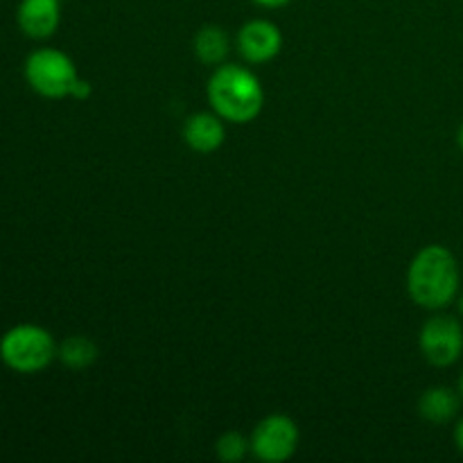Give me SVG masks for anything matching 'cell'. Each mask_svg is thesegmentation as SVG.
<instances>
[{"mask_svg": "<svg viewBox=\"0 0 463 463\" xmlns=\"http://www.w3.org/2000/svg\"><path fill=\"white\" fill-rule=\"evenodd\" d=\"M193 48L194 57H197L203 66H222L231 52V36L224 27L203 25L202 30L194 34Z\"/></svg>", "mask_w": 463, "mask_h": 463, "instance_id": "8fae6325", "label": "cell"}, {"mask_svg": "<svg viewBox=\"0 0 463 463\" xmlns=\"http://www.w3.org/2000/svg\"><path fill=\"white\" fill-rule=\"evenodd\" d=\"M459 312L463 315V294L459 297Z\"/></svg>", "mask_w": 463, "mask_h": 463, "instance_id": "d6986e66", "label": "cell"}, {"mask_svg": "<svg viewBox=\"0 0 463 463\" xmlns=\"http://www.w3.org/2000/svg\"><path fill=\"white\" fill-rule=\"evenodd\" d=\"M23 72H25L30 89L48 99L68 98L75 89L77 80H80L75 61L57 48L34 50L25 59Z\"/></svg>", "mask_w": 463, "mask_h": 463, "instance_id": "277c9868", "label": "cell"}, {"mask_svg": "<svg viewBox=\"0 0 463 463\" xmlns=\"http://www.w3.org/2000/svg\"><path fill=\"white\" fill-rule=\"evenodd\" d=\"M57 344L45 328L18 324L0 337V360L16 373H39L57 357Z\"/></svg>", "mask_w": 463, "mask_h": 463, "instance_id": "3957f363", "label": "cell"}, {"mask_svg": "<svg viewBox=\"0 0 463 463\" xmlns=\"http://www.w3.org/2000/svg\"><path fill=\"white\" fill-rule=\"evenodd\" d=\"M461 401L450 387L425 389L419 401V414L432 425H446L459 414Z\"/></svg>", "mask_w": 463, "mask_h": 463, "instance_id": "30bf717a", "label": "cell"}, {"mask_svg": "<svg viewBox=\"0 0 463 463\" xmlns=\"http://www.w3.org/2000/svg\"><path fill=\"white\" fill-rule=\"evenodd\" d=\"M16 21L23 34L30 39H48L61 21V0H21Z\"/></svg>", "mask_w": 463, "mask_h": 463, "instance_id": "ba28073f", "label": "cell"}, {"mask_svg": "<svg viewBox=\"0 0 463 463\" xmlns=\"http://www.w3.org/2000/svg\"><path fill=\"white\" fill-rule=\"evenodd\" d=\"M420 353L432 366L446 369L463 355V328L450 315H437L428 319L419 335Z\"/></svg>", "mask_w": 463, "mask_h": 463, "instance_id": "5b68a950", "label": "cell"}, {"mask_svg": "<svg viewBox=\"0 0 463 463\" xmlns=\"http://www.w3.org/2000/svg\"><path fill=\"white\" fill-rule=\"evenodd\" d=\"M226 129L222 118L213 113H194L184 125V140L193 152L213 154L224 145Z\"/></svg>", "mask_w": 463, "mask_h": 463, "instance_id": "9c48e42d", "label": "cell"}, {"mask_svg": "<svg viewBox=\"0 0 463 463\" xmlns=\"http://www.w3.org/2000/svg\"><path fill=\"white\" fill-rule=\"evenodd\" d=\"M461 271L455 253L443 244H430L414 256L407 269V292L425 310H443L459 294Z\"/></svg>", "mask_w": 463, "mask_h": 463, "instance_id": "6da1fadb", "label": "cell"}, {"mask_svg": "<svg viewBox=\"0 0 463 463\" xmlns=\"http://www.w3.org/2000/svg\"><path fill=\"white\" fill-rule=\"evenodd\" d=\"M459 393H461V398H463V371H461V378H459Z\"/></svg>", "mask_w": 463, "mask_h": 463, "instance_id": "ac0fdd59", "label": "cell"}, {"mask_svg": "<svg viewBox=\"0 0 463 463\" xmlns=\"http://www.w3.org/2000/svg\"><path fill=\"white\" fill-rule=\"evenodd\" d=\"M89 95H90V84H89V81H84V80H77V84H75V89H72L71 98L84 99V98H89Z\"/></svg>", "mask_w": 463, "mask_h": 463, "instance_id": "5bb4252c", "label": "cell"}, {"mask_svg": "<svg viewBox=\"0 0 463 463\" xmlns=\"http://www.w3.org/2000/svg\"><path fill=\"white\" fill-rule=\"evenodd\" d=\"M457 143H459V149L463 152V122H461V127H459V134H457Z\"/></svg>", "mask_w": 463, "mask_h": 463, "instance_id": "e0dca14e", "label": "cell"}, {"mask_svg": "<svg viewBox=\"0 0 463 463\" xmlns=\"http://www.w3.org/2000/svg\"><path fill=\"white\" fill-rule=\"evenodd\" d=\"M208 102L213 111L233 125H247L265 107V89L256 72L238 63H222L208 80Z\"/></svg>", "mask_w": 463, "mask_h": 463, "instance_id": "7a4b0ae2", "label": "cell"}, {"mask_svg": "<svg viewBox=\"0 0 463 463\" xmlns=\"http://www.w3.org/2000/svg\"><path fill=\"white\" fill-rule=\"evenodd\" d=\"M283 48V34L279 25L265 18L247 21L238 32V50L247 63H267L279 57Z\"/></svg>", "mask_w": 463, "mask_h": 463, "instance_id": "52a82bcc", "label": "cell"}, {"mask_svg": "<svg viewBox=\"0 0 463 463\" xmlns=\"http://www.w3.org/2000/svg\"><path fill=\"white\" fill-rule=\"evenodd\" d=\"M455 443H457V448H459V452L463 455V419L459 420V423H457V428H455Z\"/></svg>", "mask_w": 463, "mask_h": 463, "instance_id": "2e32d148", "label": "cell"}, {"mask_svg": "<svg viewBox=\"0 0 463 463\" xmlns=\"http://www.w3.org/2000/svg\"><path fill=\"white\" fill-rule=\"evenodd\" d=\"M251 3L260 5V7H267V9H276V7H283V5H288L289 0H251Z\"/></svg>", "mask_w": 463, "mask_h": 463, "instance_id": "9a60e30c", "label": "cell"}, {"mask_svg": "<svg viewBox=\"0 0 463 463\" xmlns=\"http://www.w3.org/2000/svg\"><path fill=\"white\" fill-rule=\"evenodd\" d=\"M99 351L95 346L93 339L84 337V335H72L61 342V346L57 348V357L61 360L63 366L72 371L89 369L95 360H98Z\"/></svg>", "mask_w": 463, "mask_h": 463, "instance_id": "7c38bea8", "label": "cell"}, {"mask_svg": "<svg viewBox=\"0 0 463 463\" xmlns=\"http://www.w3.org/2000/svg\"><path fill=\"white\" fill-rule=\"evenodd\" d=\"M251 450V441L240 432H224L215 443V452L224 463H238Z\"/></svg>", "mask_w": 463, "mask_h": 463, "instance_id": "4fadbf2b", "label": "cell"}, {"mask_svg": "<svg viewBox=\"0 0 463 463\" xmlns=\"http://www.w3.org/2000/svg\"><path fill=\"white\" fill-rule=\"evenodd\" d=\"M298 425L285 414H271L256 425L251 434V452L260 461L283 463L292 459L298 448Z\"/></svg>", "mask_w": 463, "mask_h": 463, "instance_id": "8992f818", "label": "cell"}]
</instances>
